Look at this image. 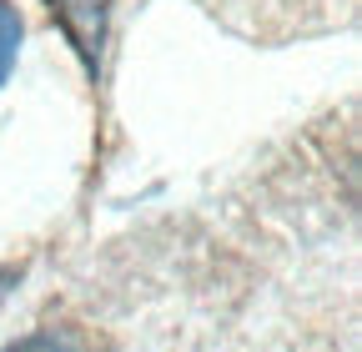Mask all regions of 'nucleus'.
Segmentation results:
<instances>
[{"instance_id": "f257e3e1", "label": "nucleus", "mask_w": 362, "mask_h": 352, "mask_svg": "<svg viewBox=\"0 0 362 352\" xmlns=\"http://www.w3.org/2000/svg\"><path fill=\"white\" fill-rule=\"evenodd\" d=\"M111 6H116V0H51V11L61 16L71 46L81 51V61H86L90 71H96V61H101V40H106Z\"/></svg>"}, {"instance_id": "f03ea898", "label": "nucleus", "mask_w": 362, "mask_h": 352, "mask_svg": "<svg viewBox=\"0 0 362 352\" xmlns=\"http://www.w3.org/2000/svg\"><path fill=\"white\" fill-rule=\"evenodd\" d=\"M6 352H90V342L71 327H40V332H25L21 342H11Z\"/></svg>"}, {"instance_id": "7ed1b4c3", "label": "nucleus", "mask_w": 362, "mask_h": 352, "mask_svg": "<svg viewBox=\"0 0 362 352\" xmlns=\"http://www.w3.org/2000/svg\"><path fill=\"white\" fill-rule=\"evenodd\" d=\"M21 11L11 6V0H0V86L11 81V71H16V56H21Z\"/></svg>"}, {"instance_id": "20e7f679", "label": "nucleus", "mask_w": 362, "mask_h": 352, "mask_svg": "<svg viewBox=\"0 0 362 352\" xmlns=\"http://www.w3.org/2000/svg\"><path fill=\"white\" fill-rule=\"evenodd\" d=\"M11 282H16L11 272H0V297H6V287H11Z\"/></svg>"}]
</instances>
